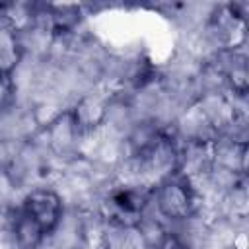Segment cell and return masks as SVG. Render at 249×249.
<instances>
[{"label":"cell","mask_w":249,"mask_h":249,"mask_svg":"<svg viewBox=\"0 0 249 249\" xmlns=\"http://www.w3.org/2000/svg\"><path fill=\"white\" fill-rule=\"evenodd\" d=\"M103 117V107L97 99L86 97L82 99L80 105H76L74 113H72V126L76 130H84V128H93L97 126V123Z\"/></svg>","instance_id":"obj_5"},{"label":"cell","mask_w":249,"mask_h":249,"mask_svg":"<svg viewBox=\"0 0 249 249\" xmlns=\"http://www.w3.org/2000/svg\"><path fill=\"white\" fill-rule=\"evenodd\" d=\"M62 222V198L47 187L33 189L16 210L12 233L19 249H37Z\"/></svg>","instance_id":"obj_1"},{"label":"cell","mask_w":249,"mask_h":249,"mask_svg":"<svg viewBox=\"0 0 249 249\" xmlns=\"http://www.w3.org/2000/svg\"><path fill=\"white\" fill-rule=\"evenodd\" d=\"M154 249H189V245L173 231H165L158 237Z\"/></svg>","instance_id":"obj_8"},{"label":"cell","mask_w":249,"mask_h":249,"mask_svg":"<svg viewBox=\"0 0 249 249\" xmlns=\"http://www.w3.org/2000/svg\"><path fill=\"white\" fill-rule=\"evenodd\" d=\"M152 193L144 187H119L109 193L103 202V212L109 226L138 228Z\"/></svg>","instance_id":"obj_2"},{"label":"cell","mask_w":249,"mask_h":249,"mask_svg":"<svg viewBox=\"0 0 249 249\" xmlns=\"http://www.w3.org/2000/svg\"><path fill=\"white\" fill-rule=\"evenodd\" d=\"M21 58V45L14 27H0V74H12Z\"/></svg>","instance_id":"obj_4"},{"label":"cell","mask_w":249,"mask_h":249,"mask_svg":"<svg viewBox=\"0 0 249 249\" xmlns=\"http://www.w3.org/2000/svg\"><path fill=\"white\" fill-rule=\"evenodd\" d=\"M113 233L109 239V249H140L142 237L138 233V228H119L111 226Z\"/></svg>","instance_id":"obj_6"},{"label":"cell","mask_w":249,"mask_h":249,"mask_svg":"<svg viewBox=\"0 0 249 249\" xmlns=\"http://www.w3.org/2000/svg\"><path fill=\"white\" fill-rule=\"evenodd\" d=\"M16 103V82L12 74H0V113H6Z\"/></svg>","instance_id":"obj_7"},{"label":"cell","mask_w":249,"mask_h":249,"mask_svg":"<svg viewBox=\"0 0 249 249\" xmlns=\"http://www.w3.org/2000/svg\"><path fill=\"white\" fill-rule=\"evenodd\" d=\"M152 196L156 198V204H158L160 212L163 216L171 218V220L189 218L195 212V206H196L195 191H193L187 175H181V173L165 175L158 183Z\"/></svg>","instance_id":"obj_3"}]
</instances>
